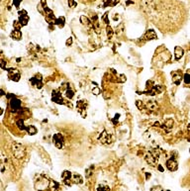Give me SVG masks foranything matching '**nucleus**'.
<instances>
[{
  "mask_svg": "<svg viewBox=\"0 0 190 191\" xmlns=\"http://www.w3.org/2000/svg\"><path fill=\"white\" fill-rule=\"evenodd\" d=\"M12 151L16 158L21 160V158H23L26 154V148L21 143H13Z\"/></svg>",
  "mask_w": 190,
  "mask_h": 191,
  "instance_id": "obj_1",
  "label": "nucleus"
},
{
  "mask_svg": "<svg viewBox=\"0 0 190 191\" xmlns=\"http://www.w3.org/2000/svg\"><path fill=\"white\" fill-rule=\"evenodd\" d=\"M8 77L9 79L12 80V81H19V79H20V73L16 69H8Z\"/></svg>",
  "mask_w": 190,
  "mask_h": 191,
  "instance_id": "obj_2",
  "label": "nucleus"
},
{
  "mask_svg": "<svg viewBox=\"0 0 190 191\" xmlns=\"http://www.w3.org/2000/svg\"><path fill=\"white\" fill-rule=\"evenodd\" d=\"M53 142H54V145H56L57 148H63V136L62 134L54 135Z\"/></svg>",
  "mask_w": 190,
  "mask_h": 191,
  "instance_id": "obj_3",
  "label": "nucleus"
},
{
  "mask_svg": "<svg viewBox=\"0 0 190 191\" xmlns=\"http://www.w3.org/2000/svg\"><path fill=\"white\" fill-rule=\"evenodd\" d=\"M51 100H53L54 102H56L57 104H60V105L63 104V96L57 90H53V93H51Z\"/></svg>",
  "mask_w": 190,
  "mask_h": 191,
  "instance_id": "obj_4",
  "label": "nucleus"
},
{
  "mask_svg": "<svg viewBox=\"0 0 190 191\" xmlns=\"http://www.w3.org/2000/svg\"><path fill=\"white\" fill-rule=\"evenodd\" d=\"M166 167L167 169L170 170V171H175L176 169H177L178 167V163L177 161L175 160V158H169V160H166Z\"/></svg>",
  "mask_w": 190,
  "mask_h": 191,
  "instance_id": "obj_5",
  "label": "nucleus"
},
{
  "mask_svg": "<svg viewBox=\"0 0 190 191\" xmlns=\"http://www.w3.org/2000/svg\"><path fill=\"white\" fill-rule=\"evenodd\" d=\"M21 100L16 98V97H13V98H11V101H10V107L11 109L13 110V111H18L19 109L21 108Z\"/></svg>",
  "mask_w": 190,
  "mask_h": 191,
  "instance_id": "obj_6",
  "label": "nucleus"
},
{
  "mask_svg": "<svg viewBox=\"0 0 190 191\" xmlns=\"http://www.w3.org/2000/svg\"><path fill=\"white\" fill-rule=\"evenodd\" d=\"M19 22L21 23L22 26H26L29 22V16L27 14V12L25 10H22L19 12Z\"/></svg>",
  "mask_w": 190,
  "mask_h": 191,
  "instance_id": "obj_7",
  "label": "nucleus"
},
{
  "mask_svg": "<svg viewBox=\"0 0 190 191\" xmlns=\"http://www.w3.org/2000/svg\"><path fill=\"white\" fill-rule=\"evenodd\" d=\"M63 179L64 180V182H66V185H70V180L72 179V174L70 171L69 170H64L63 172Z\"/></svg>",
  "mask_w": 190,
  "mask_h": 191,
  "instance_id": "obj_8",
  "label": "nucleus"
},
{
  "mask_svg": "<svg viewBox=\"0 0 190 191\" xmlns=\"http://www.w3.org/2000/svg\"><path fill=\"white\" fill-rule=\"evenodd\" d=\"M30 83L34 87H36L37 89H41L43 87V82H42L41 79H38L37 77H32L30 78Z\"/></svg>",
  "mask_w": 190,
  "mask_h": 191,
  "instance_id": "obj_9",
  "label": "nucleus"
},
{
  "mask_svg": "<svg viewBox=\"0 0 190 191\" xmlns=\"http://www.w3.org/2000/svg\"><path fill=\"white\" fill-rule=\"evenodd\" d=\"M98 139H99V141H100L102 144H109V143H110V137H109V135L106 133V131L103 132Z\"/></svg>",
  "mask_w": 190,
  "mask_h": 191,
  "instance_id": "obj_10",
  "label": "nucleus"
},
{
  "mask_svg": "<svg viewBox=\"0 0 190 191\" xmlns=\"http://www.w3.org/2000/svg\"><path fill=\"white\" fill-rule=\"evenodd\" d=\"M183 54H184V51L181 47H175L174 48V57L176 60H180L183 57Z\"/></svg>",
  "mask_w": 190,
  "mask_h": 191,
  "instance_id": "obj_11",
  "label": "nucleus"
},
{
  "mask_svg": "<svg viewBox=\"0 0 190 191\" xmlns=\"http://www.w3.org/2000/svg\"><path fill=\"white\" fill-rule=\"evenodd\" d=\"M162 92V87L160 86H153L151 88L150 91H148L147 92V94H149V95H156V94H159V93Z\"/></svg>",
  "mask_w": 190,
  "mask_h": 191,
  "instance_id": "obj_12",
  "label": "nucleus"
},
{
  "mask_svg": "<svg viewBox=\"0 0 190 191\" xmlns=\"http://www.w3.org/2000/svg\"><path fill=\"white\" fill-rule=\"evenodd\" d=\"M145 158H146L147 163H149L150 164H152V166H153L154 163L156 161V158L153 157L152 153H148L146 154V157H145Z\"/></svg>",
  "mask_w": 190,
  "mask_h": 191,
  "instance_id": "obj_13",
  "label": "nucleus"
},
{
  "mask_svg": "<svg viewBox=\"0 0 190 191\" xmlns=\"http://www.w3.org/2000/svg\"><path fill=\"white\" fill-rule=\"evenodd\" d=\"M11 37L14 39V40H16V41L20 40V39L22 38L21 31L20 30H17V29H14V30L12 31V33H11Z\"/></svg>",
  "mask_w": 190,
  "mask_h": 191,
  "instance_id": "obj_14",
  "label": "nucleus"
},
{
  "mask_svg": "<svg viewBox=\"0 0 190 191\" xmlns=\"http://www.w3.org/2000/svg\"><path fill=\"white\" fill-rule=\"evenodd\" d=\"M146 39L147 40H156V39H157L156 32L153 30H149L146 33Z\"/></svg>",
  "mask_w": 190,
  "mask_h": 191,
  "instance_id": "obj_15",
  "label": "nucleus"
},
{
  "mask_svg": "<svg viewBox=\"0 0 190 191\" xmlns=\"http://www.w3.org/2000/svg\"><path fill=\"white\" fill-rule=\"evenodd\" d=\"M16 125H17V127L19 128V130L27 131V127L25 126V123H24V120L23 119H19L18 121L16 122Z\"/></svg>",
  "mask_w": 190,
  "mask_h": 191,
  "instance_id": "obj_16",
  "label": "nucleus"
},
{
  "mask_svg": "<svg viewBox=\"0 0 190 191\" xmlns=\"http://www.w3.org/2000/svg\"><path fill=\"white\" fill-rule=\"evenodd\" d=\"M64 95L66 96V98L69 99H72L73 98V96H75V91L72 89V88H66V91H64Z\"/></svg>",
  "mask_w": 190,
  "mask_h": 191,
  "instance_id": "obj_17",
  "label": "nucleus"
},
{
  "mask_svg": "<svg viewBox=\"0 0 190 191\" xmlns=\"http://www.w3.org/2000/svg\"><path fill=\"white\" fill-rule=\"evenodd\" d=\"M181 79H182V75L180 74V72H174V75H173V82L178 85L180 81H181Z\"/></svg>",
  "mask_w": 190,
  "mask_h": 191,
  "instance_id": "obj_18",
  "label": "nucleus"
},
{
  "mask_svg": "<svg viewBox=\"0 0 190 191\" xmlns=\"http://www.w3.org/2000/svg\"><path fill=\"white\" fill-rule=\"evenodd\" d=\"M91 91L94 95H99L100 94V88L98 87V85L94 82H92V88H91Z\"/></svg>",
  "mask_w": 190,
  "mask_h": 191,
  "instance_id": "obj_19",
  "label": "nucleus"
},
{
  "mask_svg": "<svg viewBox=\"0 0 190 191\" xmlns=\"http://www.w3.org/2000/svg\"><path fill=\"white\" fill-rule=\"evenodd\" d=\"M72 180L75 181V183L76 184H81L83 182L82 177L78 175V174H72Z\"/></svg>",
  "mask_w": 190,
  "mask_h": 191,
  "instance_id": "obj_20",
  "label": "nucleus"
},
{
  "mask_svg": "<svg viewBox=\"0 0 190 191\" xmlns=\"http://www.w3.org/2000/svg\"><path fill=\"white\" fill-rule=\"evenodd\" d=\"M27 132H28V134L29 135H31V136H34V135H36L37 134V129L36 127H34V126H29V127H27Z\"/></svg>",
  "mask_w": 190,
  "mask_h": 191,
  "instance_id": "obj_21",
  "label": "nucleus"
},
{
  "mask_svg": "<svg viewBox=\"0 0 190 191\" xmlns=\"http://www.w3.org/2000/svg\"><path fill=\"white\" fill-rule=\"evenodd\" d=\"M64 23H66V19H64V17H63V16H60V17H59L56 20V24L57 26H60V27H63V26H64ZM54 24V25H56Z\"/></svg>",
  "mask_w": 190,
  "mask_h": 191,
  "instance_id": "obj_22",
  "label": "nucleus"
},
{
  "mask_svg": "<svg viewBox=\"0 0 190 191\" xmlns=\"http://www.w3.org/2000/svg\"><path fill=\"white\" fill-rule=\"evenodd\" d=\"M80 22H81V23L84 25V26H89L91 25V23H90V21H89V19L87 18V17H85V16H81V17H80Z\"/></svg>",
  "mask_w": 190,
  "mask_h": 191,
  "instance_id": "obj_23",
  "label": "nucleus"
},
{
  "mask_svg": "<svg viewBox=\"0 0 190 191\" xmlns=\"http://www.w3.org/2000/svg\"><path fill=\"white\" fill-rule=\"evenodd\" d=\"M147 107L149 108V109H151V110H153V109H156V108H157V105H156V102H149L147 104Z\"/></svg>",
  "mask_w": 190,
  "mask_h": 191,
  "instance_id": "obj_24",
  "label": "nucleus"
},
{
  "mask_svg": "<svg viewBox=\"0 0 190 191\" xmlns=\"http://www.w3.org/2000/svg\"><path fill=\"white\" fill-rule=\"evenodd\" d=\"M183 80H184V82L186 84H189L190 83V74L189 73L184 74V76H183Z\"/></svg>",
  "mask_w": 190,
  "mask_h": 191,
  "instance_id": "obj_25",
  "label": "nucleus"
},
{
  "mask_svg": "<svg viewBox=\"0 0 190 191\" xmlns=\"http://www.w3.org/2000/svg\"><path fill=\"white\" fill-rule=\"evenodd\" d=\"M50 187H51V188H53V189H57V188H59V183L54 182V181H51Z\"/></svg>",
  "mask_w": 190,
  "mask_h": 191,
  "instance_id": "obj_26",
  "label": "nucleus"
},
{
  "mask_svg": "<svg viewBox=\"0 0 190 191\" xmlns=\"http://www.w3.org/2000/svg\"><path fill=\"white\" fill-rule=\"evenodd\" d=\"M96 189H97V190H101V189L109 190V189H110V187L107 186V185H103V184H100V185H98L97 187H96Z\"/></svg>",
  "mask_w": 190,
  "mask_h": 191,
  "instance_id": "obj_27",
  "label": "nucleus"
},
{
  "mask_svg": "<svg viewBox=\"0 0 190 191\" xmlns=\"http://www.w3.org/2000/svg\"><path fill=\"white\" fill-rule=\"evenodd\" d=\"M107 35H108L109 38L112 37V35H113V30L111 29L110 26H107Z\"/></svg>",
  "mask_w": 190,
  "mask_h": 191,
  "instance_id": "obj_28",
  "label": "nucleus"
},
{
  "mask_svg": "<svg viewBox=\"0 0 190 191\" xmlns=\"http://www.w3.org/2000/svg\"><path fill=\"white\" fill-rule=\"evenodd\" d=\"M22 0H14V2H13V4H14V6L16 8H19V5L21 4Z\"/></svg>",
  "mask_w": 190,
  "mask_h": 191,
  "instance_id": "obj_29",
  "label": "nucleus"
},
{
  "mask_svg": "<svg viewBox=\"0 0 190 191\" xmlns=\"http://www.w3.org/2000/svg\"><path fill=\"white\" fill-rule=\"evenodd\" d=\"M1 69H6V61L4 60H1Z\"/></svg>",
  "mask_w": 190,
  "mask_h": 191,
  "instance_id": "obj_30",
  "label": "nucleus"
},
{
  "mask_svg": "<svg viewBox=\"0 0 190 191\" xmlns=\"http://www.w3.org/2000/svg\"><path fill=\"white\" fill-rule=\"evenodd\" d=\"M69 7H73V6L75 5V0H69Z\"/></svg>",
  "mask_w": 190,
  "mask_h": 191,
  "instance_id": "obj_31",
  "label": "nucleus"
},
{
  "mask_svg": "<svg viewBox=\"0 0 190 191\" xmlns=\"http://www.w3.org/2000/svg\"><path fill=\"white\" fill-rule=\"evenodd\" d=\"M142 104H143V102H142V101H137V107L139 108L140 110H143V107H142Z\"/></svg>",
  "mask_w": 190,
  "mask_h": 191,
  "instance_id": "obj_32",
  "label": "nucleus"
},
{
  "mask_svg": "<svg viewBox=\"0 0 190 191\" xmlns=\"http://www.w3.org/2000/svg\"><path fill=\"white\" fill-rule=\"evenodd\" d=\"M72 44V38H69L66 42V46H70Z\"/></svg>",
  "mask_w": 190,
  "mask_h": 191,
  "instance_id": "obj_33",
  "label": "nucleus"
},
{
  "mask_svg": "<svg viewBox=\"0 0 190 191\" xmlns=\"http://www.w3.org/2000/svg\"><path fill=\"white\" fill-rule=\"evenodd\" d=\"M157 169H159V171H162V172H163V168H162V166H160V164H159V166H157Z\"/></svg>",
  "mask_w": 190,
  "mask_h": 191,
  "instance_id": "obj_34",
  "label": "nucleus"
},
{
  "mask_svg": "<svg viewBox=\"0 0 190 191\" xmlns=\"http://www.w3.org/2000/svg\"><path fill=\"white\" fill-rule=\"evenodd\" d=\"M104 20H105V22L107 24H109V21H108V19H107V13H106V14L104 15Z\"/></svg>",
  "mask_w": 190,
  "mask_h": 191,
  "instance_id": "obj_35",
  "label": "nucleus"
},
{
  "mask_svg": "<svg viewBox=\"0 0 190 191\" xmlns=\"http://www.w3.org/2000/svg\"><path fill=\"white\" fill-rule=\"evenodd\" d=\"M13 97H14L13 94H7V98H13Z\"/></svg>",
  "mask_w": 190,
  "mask_h": 191,
  "instance_id": "obj_36",
  "label": "nucleus"
}]
</instances>
